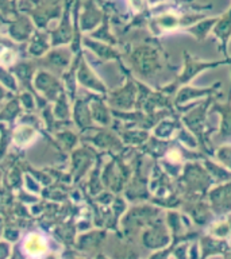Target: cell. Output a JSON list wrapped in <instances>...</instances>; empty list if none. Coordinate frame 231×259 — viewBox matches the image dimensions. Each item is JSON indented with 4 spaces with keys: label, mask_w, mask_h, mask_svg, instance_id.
Wrapping results in <instances>:
<instances>
[{
    "label": "cell",
    "mask_w": 231,
    "mask_h": 259,
    "mask_svg": "<svg viewBox=\"0 0 231 259\" xmlns=\"http://www.w3.org/2000/svg\"><path fill=\"white\" fill-rule=\"evenodd\" d=\"M26 248L31 254H40L45 250V244L40 236H30L27 242H26Z\"/></svg>",
    "instance_id": "6da1fadb"
}]
</instances>
